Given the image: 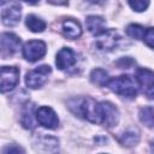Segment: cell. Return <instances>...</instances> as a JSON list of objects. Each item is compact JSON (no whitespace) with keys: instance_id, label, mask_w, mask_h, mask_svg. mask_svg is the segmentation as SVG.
Instances as JSON below:
<instances>
[{"instance_id":"obj_1","label":"cell","mask_w":154,"mask_h":154,"mask_svg":"<svg viewBox=\"0 0 154 154\" xmlns=\"http://www.w3.org/2000/svg\"><path fill=\"white\" fill-rule=\"evenodd\" d=\"M67 107L76 116L89 120L94 124L103 123L102 102H97L91 97H75L69 100Z\"/></svg>"},{"instance_id":"obj_2","label":"cell","mask_w":154,"mask_h":154,"mask_svg":"<svg viewBox=\"0 0 154 154\" xmlns=\"http://www.w3.org/2000/svg\"><path fill=\"white\" fill-rule=\"evenodd\" d=\"M107 87L116 94L124 97H135L138 91V83L129 75H122L108 81Z\"/></svg>"},{"instance_id":"obj_3","label":"cell","mask_w":154,"mask_h":154,"mask_svg":"<svg viewBox=\"0 0 154 154\" xmlns=\"http://www.w3.org/2000/svg\"><path fill=\"white\" fill-rule=\"evenodd\" d=\"M20 5L16 0H2L1 1V19L7 26L16 25L20 19Z\"/></svg>"},{"instance_id":"obj_4","label":"cell","mask_w":154,"mask_h":154,"mask_svg":"<svg viewBox=\"0 0 154 154\" xmlns=\"http://www.w3.org/2000/svg\"><path fill=\"white\" fill-rule=\"evenodd\" d=\"M52 72L51 66L48 65H41L36 69L29 71L25 76V83L31 89H38L41 88L48 79V75Z\"/></svg>"},{"instance_id":"obj_5","label":"cell","mask_w":154,"mask_h":154,"mask_svg":"<svg viewBox=\"0 0 154 154\" xmlns=\"http://www.w3.org/2000/svg\"><path fill=\"white\" fill-rule=\"evenodd\" d=\"M46 51H47V47H46V43L41 40H31V41H28L24 47H23V57L34 63V61H37L40 59L43 58V55L46 54Z\"/></svg>"},{"instance_id":"obj_6","label":"cell","mask_w":154,"mask_h":154,"mask_svg":"<svg viewBox=\"0 0 154 154\" xmlns=\"http://www.w3.org/2000/svg\"><path fill=\"white\" fill-rule=\"evenodd\" d=\"M19 82V70L16 66L1 67V91L6 93L12 90Z\"/></svg>"},{"instance_id":"obj_7","label":"cell","mask_w":154,"mask_h":154,"mask_svg":"<svg viewBox=\"0 0 154 154\" xmlns=\"http://www.w3.org/2000/svg\"><path fill=\"white\" fill-rule=\"evenodd\" d=\"M36 120L46 129H55L59 125V119L55 112L48 106H41L35 112Z\"/></svg>"},{"instance_id":"obj_8","label":"cell","mask_w":154,"mask_h":154,"mask_svg":"<svg viewBox=\"0 0 154 154\" xmlns=\"http://www.w3.org/2000/svg\"><path fill=\"white\" fill-rule=\"evenodd\" d=\"M96 47L100 49V51H112L117 47L120 37L119 35L117 34L116 30L113 29H106L103 32H101L100 35L96 36Z\"/></svg>"},{"instance_id":"obj_9","label":"cell","mask_w":154,"mask_h":154,"mask_svg":"<svg viewBox=\"0 0 154 154\" xmlns=\"http://www.w3.org/2000/svg\"><path fill=\"white\" fill-rule=\"evenodd\" d=\"M1 58L12 57L20 46V38L12 32H4L1 35Z\"/></svg>"},{"instance_id":"obj_10","label":"cell","mask_w":154,"mask_h":154,"mask_svg":"<svg viewBox=\"0 0 154 154\" xmlns=\"http://www.w3.org/2000/svg\"><path fill=\"white\" fill-rule=\"evenodd\" d=\"M136 78L138 84L143 88V91L152 99H154V72L148 69H138L136 71Z\"/></svg>"},{"instance_id":"obj_11","label":"cell","mask_w":154,"mask_h":154,"mask_svg":"<svg viewBox=\"0 0 154 154\" xmlns=\"http://www.w3.org/2000/svg\"><path fill=\"white\" fill-rule=\"evenodd\" d=\"M76 61H77L76 53L71 48L64 47L58 52L55 64L59 70H66V69H70L71 66H73L76 64Z\"/></svg>"},{"instance_id":"obj_12","label":"cell","mask_w":154,"mask_h":154,"mask_svg":"<svg viewBox=\"0 0 154 154\" xmlns=\"http://www.w3.org/2000/svg\"><path fill=\"white\" fill-rule=\"evenodd\" d=\"M102 107H103V123L102 124H105L108 128L114 126L119 120V112L117 107L107 101L102 102Z\"/></svg>"},{"instance_id":"obj_13","label":"cell","mask_w":154,"mask_h":154,"mask_svg":"<svg viewBox=\"0 0 154 154\" xmlns=\"http://www.w3.org/2000/svg\"><path fill=\"white\" fill-rule=\"evenodd\" d=\"M63 32L66 37H69L71 40L78 38L82 35L81 24L73 18H67L63 22Z\"/></svg>"},{"instance_id":"obj_14","label":"cell","mask_w":154,"mask_h":154,"mask_svg":"<svg viewBox=\"0 0 154 154\" xmlns=\"http://www.w3.org/2000/svg\"><path fill=\"white\" fill-rule=\"evenodd\" d=\"M85 24H87L88 30L95 36L100 35L101 32H103L106 30L105 19L102 17H99V16H89L85 19Z\"/></svg>"},{"instance_id":"obj_15","label":"cell","mask_w":154,"mask_h":154,"mask_svg":"<svg viewBox=\"0 0 154 154\" xmlns=\"http://www.w3.org/2000/svg\"><path fill=\"white\" fill-rule=\"evenodd\" d=\"M25 24L29 28V30L32 32H42L46 29V22L42 20L41 18L36 17L35 14L28 16L25 19Z\"/></svg>"},{"instance_id":"obj_16","label":"cell","mask_w":154,"mask_h":154,"mask_svg":"<svg viewBox=\"0 0 154 154\" xmlns=\"http://www.w3.org/2000/svg\"><path fill=\"white\" fill-rule=\"evenodd\" d=\"M90 79L94 84L99 85V87H106L108 81H109V77H108V73L102 70V69H94L90 73Z\"/></svg>"},{"instance_id":"obj_17","label":"cell","mask_w":154,"mask_h":154,"mask_svg":"<svg viewBox=\"0 0 154 154\" xmlns=\"http://www.w3.org/2000/svg\"><path fill=\"white\" fill-rule=\"evenodd\" d=\"M34 106L30 103L28 105L23 113H22V124L26 129H34L35 128V122H34Z\"/></svg>"},{"instance_id":"obj_18","label":"cell","mask_w":154,"mask_h":154,"mask_svg":"<svg viewBox=\"0 0 154 154\" xmlns=\"http://www.w3.org/2000/svg\"><path fill=\"white\" fill-rule=\"evenodd\" d=\"M140 119L141 122L152 128L154 126V107H144L140 111Z\"/></svg>"},{"instance_id":"obj_19","label":"cell","mask_w":154,"mask_h":154,"mask_svg":"<svg viewBox=\"0 0 154 154\" xmlns=\"http://www.w3.org/2000/svg\"><path fill=\"white\" fill-rule=\"evenodd\" d=\"M144 28L141 26L140 24H130L128 25L126 28V34L132 37V38H137V40H141L143 37V34H144Z\"/></svg>"},{"instance_id":"obj_20","label":"cell","mask_w":154,"mask_h":154,"mask_svg":"<svg viewBox=\"0 0 154 154\" xmlns=\"http://www.w3.org/2000/svg\"><path fill=\"white\" fill-rule=\"evenodd\" d=\"M119 141H120L122 144L128 146V147H131V146H135V144L138 142V135H137V132H135V131L125 132V134L119 138Z\"/></svg>"},{"instance_id":"obj_21","label":"cell","mask_w":154,"mask_h":154,"mask_svg":"<svg viewBox=\"0 0 154 154\" xmlns=\"http://www.w3.org/2000/svg\"><path fill=\"white\" fill-rule=\"evenodd\" d=\"M130 7L137 12H142L144 10H147L148 5H149V0H128Z\"/></svg>"},{"instance_id":"obj_22","label":"cell","mask_w":154,"mask_h":154,"mask_svg":"<svg viewBox=\"0 0 154 154\" xmlns=\"http://www.w3.org/2000/svg\"><path fill=\"white\" fill-rule=\"evenodd\" d=\"M142 40L144 41V43L148 47L154 48V28H147L144 30V34H143Z\"/></svg>"},{"instance_id":"obj_23","label":"cell","mask_w":154,"mask_h":154,"mask_svg":"<svg viewBox=\"0 0 154 154\" xmlns=\"http://www.w3.org/2000/svg\"><path fill=\"white\" fill-rule=\"evenodd\" d=\"M13 152H17V153H19V152H24L23 149H20V148H14V147H7V148H5L4 149V153H13Z\"/></svg>"},{"instance_id":"obj_24","label":"cell","mask_w":154,"mask_h":154,"mask_svg":"<svg viewBox=\"0 0 154 154\" xmlns=\"http://www.w3.org/2000/svg\"><path fill=\"white\" fill-rule=\"evenodd\" d=\"M48 1L54 5H65L67 2V0H48Z\"/></svg>"},{"instance_id":"obj_25","label":"cell","mask_w":154,"mask_h":154,"mask_svg":"<svg viewBox=\"0 0 154 154\" xmlns=\"http://www.w3.org/2000/svg\"><path fill=\"white\" fill-rule=\"evenodd\" d=\"M23 1H25V2H28V4H31V5H34V4H36L38 0H23Z\"/></svg>"},{"instance_id":"obj_26","label":"cell","mask_w":154,"mask_h":154,"mask_svg":"<svg viewBox=\"0 0 154 154\" xmlns=\"http://www.w3.org/2000/svg\"><path fill=\"white\" fill-rule=\"evenodd\" d=\"M89 1H91V2H94V4H100V2H103L105 0H89Z\"/></svg>"}]
</instances>
